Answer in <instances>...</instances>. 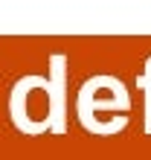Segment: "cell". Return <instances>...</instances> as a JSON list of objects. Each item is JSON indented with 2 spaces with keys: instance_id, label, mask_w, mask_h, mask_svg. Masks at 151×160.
Instances as JSON below:
<instances>
[{
  "instance_id": "6da1fadb",
  "label": "cell",
  "mask_w": 151,
  "mask_h": 160,
  "mask_svg": "<svg viewBox=\"0 0 151 160\" xmlns=\"http://www.w3.org/2000/svg\"><path fill=\"white\" fill-rule=\"evenodd\" d=\"M9 117L23 134H67V55H50V73H26L9 90Z\"/></svg>"
},
{
  "instance_id": "7a4b0ae2",
  "label": "cell",
  "mask_w": 151,
  "mask_h": 160,
  "mask_svg": "<svg viewBox=\"0 0 151 160\" xmlns=\"http://www.w3.org/2000/svg\"><path fill=\"white\" fill-rule=\"evenodd\" d=\"M131 111V93L119 76L96 73L76 93V117L81 128L99 137H110L125 131Z\"/></svg>"
},
{
  "instance_id": "3957f363",
  "label": "cell",
  "mask_w": 151,
  "mask_h": 160,
  "mask_svg": "<svg viewBox=\"0 0 151 160\" xmlns=\"http://www.w3.org/2000/svg\"><path fill=\"white\" fill-rule=\"evenodd\" d=\"M137 88L145 93V111H143V128L145 134H151V55L145 58V67L143 73L137 76Z\"/></svg>"
}]
</instances>
